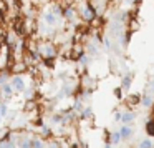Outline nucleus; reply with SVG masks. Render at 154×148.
Instances as JSON below:
<instances>
[{
	"instance_id": "1",
	"label": "nucleus",
	"mask_w": 154,
	"mask_h": 148,
	"mask_svg": "<svg viewBox=\"0 0 154 148\" xmlns=\"http://www.w3.org/2000/svg\"><path fill=\"white\" fill-rule=\"evenodd\" d=\"M37 52L40 53L42 58H57L58 55V45H55L53 42H38V48Z\"/></svg>"
},
{
	"instance_id": "2",
	"label": "nucleus",
	"mask_w": 154,
	"mask_h": 148,
	"mask_svg": "<svg viewBox=\"0 0 154 148\" xmlns=\"http://www.w3.org/2000/svg\"><path fill=\"white\" fill-rule=\"evenodd\" d=\"M10 85H12V88H14V92H18V93H23L25 88H27V82H25L23 75H12Z\"/></svg>"
},
{
	"instance_id": "3",
	"label": "nucleus",
	"mask_w": 154,
	"mask_h": 148,
	"mask_svg": "<svg viewBox=\"0 0 154 148\" xmlns=\"http://www.w3.org/2000/svg\"><path fill=\"white\" fill-rule=\"evenodd\" d=\"M10 53H12V50L8 45H4V47L0 48V72L7 70L8 60H10Z\"/></svg>"
},
{
	"instance_id": "4",
	"label": "nucleus",
	"mask_w": 154,
	"mask_h": 148,
	"mask_svg": "<svg viewBox=\"0 0 154 148\" xmlns=\"http://www.w3.org/2000/svg\"><path fill=\"white\" fill-rule=\"evenodd\" d=\"M7 72H8V73H14V75H22L23 72H28V65L25 63L23 60H17Z\"/></svg>"
},
{
	"instance_id": "5",
	"label": "nucleus",
	"mask_w": 154,
	"mask_h": 148,
	"mask_svg": "<svg viewBox=\"0 0 154 148\" xmlns=\"http://www.w3.org/2000/svg\"><path fill=\"white\" fill-rule=\"evenodd\" d=\"M60 20H61V17H57V15L51 14L50 10H47L43 15H42V22H43V24H47L48 27H55V25H57Z\"/></svg>"
},
{
	"instance_id": "6",
	"label": "nucleus",
	"mask_w": 154,
	"mask_h": 148,
	"mask_svg": "<svg viewBox=\"0 0 154 148\" xmlns=\"http://www.w3.org/2000/svg\"><path fill=\"white\" fill-rule=\"evenodd\" d=\"M133 78H134V72H126V75H123V78H121V85H119V87L123 88L124 93H126V92H129L131 85H133Z\"/></svg>"
},
{
	"instance_id": "7",
	"label": "nucleus",
	"mask_w": 154,
	"mask_h": 148,
	"mask_svg": "<svg viewBox=\"0 0 154 148\" xmlns=\"http://www.w3.org/2000/svg\"><path fill=\"white\" fill-rule=\"evenodd\" d=\"M136 118H137V115L134 113L133 110H124L123 111V117H121V123H123V125H129V127H131Z\"/></svg>"
},
{
	"instance_id": "8",
	"label": "nucleus",
	"mask_w": 154,
	"mask_h": 148,
	"mask_svg": "<svg viewBox=\"0 0 154 148\" xmlns=\"http://www.w3.org/2000/svg\"><path fill=\"white\" fill-rule=\"evenodd\" d=\"M32 140H33V135L25 133V131H23V135H22V138L18 140L17 146L18 148H32Z\"/></svg>"
},
{
	"instance_id": "9",
	"label": "nucleus",
	"mask_w": 154,
	"mask_h": 148,
	"mask_svg": "<svg viewBox=\"0 0 154 148\" xmlns=\"http://www.w3.org/2000/svg\"><path fill=\"white\" fill-rule=\"evenodd\" d=\"M141 103V95L139 93H134V95H128L126 97V107L128 110H133L136 105Z\"/></svg>"
},
{
	"instance_id": "10",
	"label": "nucleus",
	"mask_w": 154,
	"mask_h": 148,
	"mask_svg": "<svg viewBox=\"0 0 154 148\" xmlns=\"http://www.w3.org/2000/svg\"><path fill=\"white\" fill-rule=\"evenodd\" d=\"M141 105H143L144 108H152V105H154V95H151V93L141 95Z\"/></svg>"
},
{
	"instance_id": "11",
	"label": "nucleus",
	"mask_w": 154,
	"mask_h": 148,
	"mask_svg": "<svg viewBox=\"0 0 154 148\" xmlns=\"http://www.w3.org/2000/svg\"><path fill=\"white\" fill-rule=\"evenodd\" d=\"M119 135H121L123 140H129V138L134 135V131H133V128H131L129 125H123V127L119 128Z\"/></svg>"
},
{
	"instance_id": "12",
	"label": "nucleus",
	"mask_w": 154,
	"mask_h": 148,
	"mask_svg": "<svg viewBox=\"0 0 154 148\" xmlns=\"http://www.w3.org/2000/svg\"><path fill=\"white\" fill-rule=\"evenodd\" d=\"M94 117V113H93V108L88 105V107H85L83 108V111L80 113V118L81 120H90V118H93Z\"/></svg>"
},
{
	"instance_id": "13",
	"label": "nucleus",
	"mask_w": 154,
	"mask_h": 148,
	"mask_svg": "<svg viewBox=\"0 0 154 148\" xmlns=\"http://www.w3.org/2000/svg\"><path fill=\"white\" fill-rule=\"evenodd\" d=\"M32 148H47V141L42 137H33V140H32Z\"/></svg>"
},
{
	"instance_id": "14",
	"label": "nucleus",
	"mask_w": 154,
	"mask_h": 148,
	"mask_svg": "<svg viewBox=\"0 0 154 148\" xmlns=\"http://www.w3.org/2000/svg\"><path fill=\"white\" fill-rule=\"evenodd\" d=\"M121 140H123V138H121L119 131H113V133H109V143L111 145H118Z\"/></svg>"
},
{
	"instance_id": "15",
	"label": "nucleus",
	"mask_w": 154,
	"mask_h": 148,
	"mask_svg": "<svg viewBox=\"0 0 154 148\" xmlns=\"http://www.w3.org/2000/svg\"><path fill=\"white\" fill-rule=\"evenodd\" d=\"M146 133L149 135V137H154V118H151V120L146 121Z\"/></svg>"
},
{
	"instance_id": "16",
	"label": "nucleus",
	"mask_w": 154,
	"mask_h": 148,
	"mask_svg": "<svg viewBox=\"0 0 154 148\" xmlns=\"http://www.w3.org/2000/svg\"><path fill=\"white\" fill-rule=\"evenodd\" d=\"M113 95H114V98H116L118 101H121V100L124 98V92H123V88H121V87L113 88Z\"/></svg>"
},
{
	"instance_id": "17",
	"label": "nucleus",
	"mask_w": 154,
	"mask_h": 148,
	"mask_svg": "<svg viewBox=\"0 0 154 148\" xmlns=\"http://www.w3.org/2000/svg\"><path fill=\"white\" fill-rule=\"evenodd\" d=\"M8 133H10V127H0V141L7 140Z\"/></svg>"
},
{
	"instance_id": "18",
	"label": "nucleus",
	"mask_w": 154,
	"mask_h": 148,
	"mask_svg": "<svg viewBox=\"0 0 154 148\" xmlns=\"http://www.w3.org/2000/svg\"><path fill=\"white\" fill-rule=\"evenodd\" d=\"M144 93H151V95H154V78L152 80H149L146 83V92Z\"/></svg>"
},
{
	"instance_id": "19",
	"label": "nucleus",
	"mask_w": 154,
	"mask_h": 148,
	"mask_svg": "<svg viewBox=\"0 0 154 148\" xmlns=\"http://www.w3.org/2000/svg\"><path fill=\"white\" fill-rule=\"evenodd\" d=\"M121 117H123V113H121L119 110L114 111V120H116V121H121Z\"/></svg>"
},
{
	"instance_id": "20",
	"label": "nucleus",
	"mask_w": 154,
	"mask_h": 148,
	"mask_svg": "<svg viewBox=\"0 0 154 148\" xmlns=\"http://www.w3.org/2000/svg\"><path fill=\"white\" fill-rule=\"evenodd\" d=\"M42 2H47V0H33V4H35V5H38V4H42Z\"/></svg>"
}]
</instances>
